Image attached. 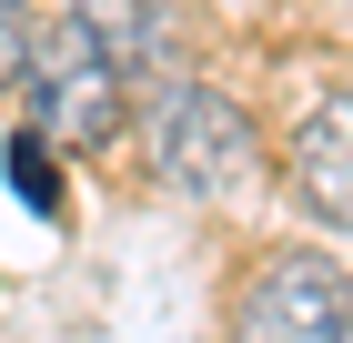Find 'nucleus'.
<instances>
[{
  "instance_id": "obj_1",
  "label": "nucleus",
  "mask_w": 353,
  "mask_h": 343,
  "mask_svg": "<svg viewBox=\"0 0 353 343\" xmlns=\"http://www.w3.org/2000/svg\"><path fill=\"white\" fill-rule=\"evenodd\" d=\"M141 152H152V172L182 202H232L252 182V161H263V132H252V111L232 91H212V81H152Z\"/></svg>"
},
{
  "instance_id": "obj_2",
  "label": "nucleus",
  "mask_w": 353,
  "mask_h": 343,
  "mask_svg": "<svg viewBox=\"0 0 353 343\" xmlns=\"http://www.w3.org/2000/svg\"><path fill=\"white\" fill-rule=\"evenodd\" d=\"M21 101H30V132L41 141L101 152V141L121 132V111H132V81L111 71V61L81 41V21L61 10V21L30 30V51H21Z\"/></svg>"
},
{
  "instance_id": "obj_3",
  "label": "nucleus",
  "mask_w": 353,
  "mask_h": 343,
  "mask_svg": "<svg viewBox=\"0 0 353 343\" xmlns=\"http://www.w3.org/2000/svg\"><path fill=\"white\" fill-rule=\"evenodd\" d=\"M232 343H353V293L313 253H272L232 303Z\"/></svg>"
},
{
  "instance_id": "obj_4",
  "label": "nucleus",
  "mask_w": 353,
  "mask_h": 343,
  "mask_svg": "<svg viewBox=\"0 0 353 343\" xmlns=\"http://www.w3.org/2000/svg\"><path fill=\"white\" fill-rule=\"evenodd\" d=\"M293 192L323 212V222L353 233V81L303 111V132H293Z\"/></svg>"
},
{
  "instance_id": "obj_5",
  "label": "nucleus",
  "mask_w": 353,
  "mask_h": 343,
  "mask_svg": "<svg viewBox=\"0 0 353 343\" xmlns=\"http://www.w3.org/2000/svg\"><path fill=\"white\" fill-rule=\"evenodd\" d=\"M71 21H81V41L111 61L121 81H141V71H162V21H152V0H71Z\"/></svg>"
},
{
  "instance_id": "obj_6",
  "label": "nucleus",
  "mask_w": 353,
  "mask_h": 343,
  "mask_svg": "<svg viewBox=\"0 0 353 343\" xmlns=\"http://www.w3.org/2000/svg\"><path fill=\"white\" fill-rule=\"evenodd\" d=\"M10 192H21L41 222H61V212H71V202H61V182H51V141H41V132L10 141Z\"/></svg>"
},
{
  "instance_id": "obj_7",
  "label": "nucleus",
  "mask_w": 353,
  "mask_h": 343,
  "mask_svg": "<svg viewBox=\"0 0 353 343\" xmlns=\"http://www.w3.org/2000/svg\"><path fill=\"white\" fill-rule=\"evenodd\" d=\"M21 51H30V30H21V0H0V81L21 71Z\"/></svg>"
}]
</instances>
